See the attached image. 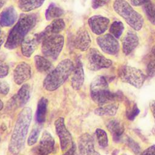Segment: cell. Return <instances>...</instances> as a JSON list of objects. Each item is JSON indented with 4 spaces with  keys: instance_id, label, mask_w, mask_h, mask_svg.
<instances>
[{
    "instance_id": "d6a6232c",
    "label": "cell",
    "mask_w": 155,
    "mask_h": 155,
    "mask_svg": "<svg viewBox=\"0 0 155 155\" xmlns=\"http://www.w3.org/2000/svg\"><path fill=\"white\" fill-rule=\"evenodd\" d=\"M147 74L150 78L155 75V59L151 60L147 67Z\"/></svg>"
},
{
    "instance_id": "4fadbf2b",
    "label": "cell",
    "mask_w": 155,
    "mask_h": 155,
    "mask_svg": "<svg viewBox=\"0 0 155 155\" xmlns=\"http://www.w3.org/2000/svg\"><path fill=\"white\" fill-rule=\"evenodd\" d=\"M88 23L93 33L99 35L107 30L110 20L108 18L101 15H94L88 19Z\"/></svg>"
},
{
    "instance_id": "b9f144b4",
    "label": "cell",
    "mask_w": 155,
    "mask_h": 155,
    "mask_svg": "<svg viewBox=\"0 0 155 155\" xmlns=\"http://www.w3.org/2000/svg\"><path fill=\"white\" fill-rule=\"evenodd\" d=\"M89 155H101L98 152H97V151H94V152H93V153H91V154H90Z\"/></svg>"
},
{
    "instance_id": "bcb514c9",
    "label": "cell",
    "mask_w": 155,
    "mask_h": 155,
    "mask_svg": "<svg viewBox=\"0 0 155 155\" xmlns=\"http://www.w3.org/2000/svg\"><path fill=\"white\" fill-rule=\"evenodd\" d=\"M0 140H1V139H0Z\"/></svg>"
},
{
    "instance_id": "e0dca14e",
    "label": "cell",
    "mask_w": 155,
    "mask_h": 155,
    "mask_svg": "<svg viewBox=\"0 0 155 155\" xmlns=\"http://www.w3.org/2000/svg\"><path fill=\"white\" fill-rule=\"evenodd\" d=\"M91 42V38L87 30L84 28L79 29L76 33L74 40V45L75 48L82 51H86L89 48Z\"/></svg>"
},
{
    "instance_id": "d4e9b609",
    "label": "cell",
    "mask_w": 155,
    "mask_h": 155,
    "mask_svg": "<svg viewBox=\"0 0 155 155\" xmlns=\"http://www.w3.org/2000/svg\"><path fill=\"white\" fill-rule=\"evenodd\" d=\"M35 64L37 70L41 73L50 72L52 68V64L51 62L46 58L36 55L34 57Z\"/></svg>"
},
{
    "instance_id": "3957f363",
    "label": "cell",
    "mask_w": 155,
    "mask_h": 155,
    "mask_svg": "<svg viewBox=\"0 0 155 155\" xmlns=\"http://www.w3.org/2000/svg\"><path fill=\"white\" fill-rule=\"evenodd\" d=\"M73 68L74 64L70 59L61 61L44 79V88L49 91H53L59 88L71 74Z\"/></svg>"
},
{
    "instance_id": "83f0119b",
    "label": "cell",
    "mask_w": 155,
    "mask_h": 155,
    "mask_svg": "<svg viewBox=\"0 0 155 155\" xmlns=\"http://www.w3.org/2000/svg\"><path fill=\"white\" fill-rule=\"evenodd\" d=\"M144 12L147 17L148 21L155 25V6L150 1V0L146 2L143 5Z\"/></svg>"
},
{
    "instance_id": "836d02e7",
    "label": "cell",
    "mask_w": 155,
    "mask_h": 155,
    "mask_svg": "<svg viewBox=\"0 0 155 155\" xmlns=\"http://www.w3.org/2000/svg\"><path fill=\"white\" fill-rule=\"evenodd\" d=\"M9 71L8 65L4 61L0 60V78H4L7 76Z\"/></svg>"
},
{
    "instance_id": "52a82bcc",
    "label": "cell",
    "mask_w": 155,
    "mask_h": 155,
    "mask_svg": "<svg viewBox=\"0 0 155 155\" xmlns=\"http://www.w3.org/2000/svg\"><path fill=\"white\" fill-rule=\"evenodd\" d=\"M118 75L122 82L137 88L143 85L145 80V76L140 70L128 65L121 67L118 71Z\"/></svg>"
},
{
    "instance_id": "2e32d148",
    "label": "cell",
    "mask_w": 155,
    "mask_h": 155,
    "mask_svg": "<svg viewBox=\"0 0 155 155\" xmlns=\"http://www.w3.org/2000/svg\"><path fill=\"white\" fill-rule=\"evenodd\" d=\"M84 82V71L81 59H78L76 65H74L71 77V85L75 90H79Z\"/></svg>"
},
{
    "instance_id": "60d3db41",
    "label": "cell",
    "mask_w": 155,
    "mask_h": 155,
    "mask_svg": "<svg viewBox=\"0 0 155 155\" xmlns=\"http://www.w3.org/2000/svg\"><path fill=\"white\" fill-rule=\"evenodd\" d=\"M3 107H4V104L2 101L0 99V111L3 108Z\"/></svg>"
},
{
    "instance_id": "7c38bea8",
    "label": "cell",
    "mask_w": 155,
    "mask_h": 155,
    "mask_svg": "<svg viewBox=\"0 0 155 155\" xmlns=\"http://www.w3.org/2000/svg\"><path fill=\"white\" fill-rule=\"evenodd\" d=\"M38 155H48L54 150V140L47 131H44L38 145L36 147Z\"/></svg>"
},
{
    "instance_id": "8fae6325",
    "label": "cell",
    "mask_w": 155,
    "mask_h": 155,
    "mask_svg": "<svg viewBox=\"0 0 155 155\" xmlns=\"http://www.w3.org/2000/svg\"><path fill=\"white\" fill-rule=\"evenodd\" d=\"M65 24L62 19H54L42 32L35 35L39 43L42 42L47 37L60 33L65 28Z\"/></svg>"
},
{
    "instance_id": "30bf717a",
    "label": "cell",
    "mask_w": 155,
    "mask_h": 155,
    "mask_svg": "<svg viewBox=\"0 0 155 155\" xmlns=\"http://www.w3.org/2000/svg\"><path fill=\"white\" fill-rule=\"evenodd\" d=\"M97 43L101 50L108 54H116L119 50V44L112 35L105 34L98 37Z\"/></svg>"
},
{
    "instance_id": "277c9868",
    "label": "cell",
    "mask_w": 155,
    "mask_h": 155,
    "mask_svg": "<svg viewBox=\"0 0 155 155\" xmlns=\"http://www.w3.org/2000/svg\"><path fill=\"white\" fill-rule=\"evenodd\" d=\"M90 95L93 101L99 106L113 102L120 98L117 93H112L105 77L97 76L90 84Z\"/></svg>"
},
{
    "instance_id": "f6af8a7d",
    "label": "cell",
    "mask_w": 155,
    "mask_h": 155,
    "mask_svg": "<svg viewBox=\"0 0 155 155\" xmlns=\"http://www.w3.org/2000/svg\"><path fill=\"white\" fill-rule=\"evenodd\" d=\"M3 42H4V40L2 39H0V48H1V46H2V44H3Z\"/></svg>"
},
{
    "instance_id": "8d00e7d4",
    "label": "cell",
    "mask_w": 155,
    "mask_h": 155,
    "mask_svg": "<svg viewBox=\"0 0 155 155\" xmlns=\"http://www.w3.org/2000/svg\"><path fill=\"white\" fill-rule=\"evenodd\" d=\"M62 155H78L75 143H73L70 148H69L66 151H65V153Z\"/></svg>"
},
{
    "instance_id": "9c48e42d",
    "label": "cell",
    "mask_w": 155,
    "mask_h": 155,
    "mask_svg": "<svg viewBox=\"0 0 155 155\" xmlns=\"http://www.w3.org/2000/svg\"><path fill=\"white\" fill-rule=\"evenodd\" d=\"M55 130L58 136L61 150L66 151L73 144L71 134L66 128L64 117H60L54 121Z\"/></svg>"
},
{
    "instance_id": "4316f807",
    "label": "cell",
    "mask_w": 155,
    "mask_h": 155,
    "mask_svg": "<svg viewBox=\"0 0 155 155\" xmlns=\"http://www.w3.org/2000/svg\"><path fill=\"white\" fill-rule=\"evenodd\" d=\"M64 13L63 9L57 6L55 4L51 3L49 5L48 8L45 10V17L47 21L51 19H55Z\"/></svg>"
},
{
    "instance_id": "ee69618b",
    "label": "cell",
    "mask_w": 155,
    "mask_h": 155,
    "mask_svg": "<svg viewBox=\"0 0 155 155\" xmlns=\"http://www.w3.org/2000/svg\"><path fill=\"white\" fill-rule=\"evenodd\" d=\"M4 2L2 0H0V8L4 5Z\"/></svg>"
},
{
    "instance_id": "8992f818",
    "label": "cell",
    "mask_w": 155,
    "mask_h": 155,
    "mask_svg": "<svg viewBox=\"0 0 155 155\" xmlns=\"http://www.w3.org/2000/svg\"><path fill=\"white\" fill-rule=\"evenodd\" d=\"M64 42L63 36L56 34L51 35L42 42V52L45 57L56 60L61 53Z\"/></svg>"
},
{
    "instance_id": "ab89813d",
    "label": "cell",
    "mask_w": 155,
    "mask_h": 155,
    "mask_svg": "<svg viewBox=\"0 0 155 155\" xmlns=\"http://www.w3.org/2000/svg\"><path fill=\"white\" fill-rule=\"evenodd\" d=\"M150 108H151V112H152V114L154 116V117L155 118V100L151 104V105H150Z\"/></svg>"
},
{
    "instance_id": "603a6c76",
    "label": "cell",
    "mask_w": 155,
    "mask_h": 155,
    "mask_svg": "<svg viewBox=\"0 0 155 155\" xmlns=\"http://www.w3.org/2000/svg\"><path fill=\"white\" fill-rule=\"evenodd\" d=\"M47 105V99L42 97L38 102L37 109L36 111V120L37 123L42 124L45 122L46 118Z\"/></svg>"
},
{
    "instance_id": "f35d334b",
    "label": "cell",
    "mask_w": 155,
    "mask_h": 155,
    "mask_svg": "<svg viewBox=\"0 0 155 155\" xmlns=\"http://www.w3.org/2000/svg\"><path fill=\"white\" fill-rule=\"evenodd\" d=\"M149 0H129L130 4L134 6H139L143 5L146 2Z\"/></svg>"
},
{
    "instance_id": "ffe728a7",
    "label": "cell",
    "mask_w": 155,
    "mask_h": 155,
    "mask_svg": "<svg viewBox=\"0 0 155 155\" xmlns=\"http://www.w3.org/2000/svg\"><path fill=\"white\" fill-rule=\"evenodd\" d=\"M17 12L15 8L10 6L4 8L0 13V25L2 27H10L16 21Z\"/></svg>"
},
{
    "instance_id": "f1b7e54d",
    "label": "cell",
    "mask_w": 155,
    "mask_h": 155,
    "mask_svg": "<svg viewBox=\"0 0 155 155\" xmlns=\"http://www.w3.org/2000/svg\"><path fill=\"white\" fill-rule=\"evenodd\" d=\"M124 30V25L121 21H114L110 27V32L116 38H119L122 34Z\"/></svg>"
},
{
    "instance_id": "d6986e66",
    "label": "cell",
    "mask_w": 155,
    "mask_h": 155,
    "mask_svg": "<svg viewBox=\"0 0 155 155\" xmlns=\"http://www.w3.org/2000/svg\"><path fill=\"white\" fill-rule=\"evenodd\" d=\"M78 148L81 155H89L95 151L93 137L88 133H84L78 139Z\"/></svg>"
},
{
    "instance_id": "7dc6e473",
    "label": "cell",
    "mask_w": 155,
    "mask_h": 155,
    "mask_svg": "<svg viewBox=\"0 0 155 155\" xmlns=\"http://www.w3.org/2000/svg\"><path fill=\"white\" fill-rule=\"evenodd\" d=\"M123 155H124V154H123Z\"/></svg>"
},
{
    "instance_id": "74e56055",
    "label": "cell",
    "mask_w": 155,
    "mask_h": 155,
    "mask_svg": "<svg viewBox=\"0 0 155 155\" xmlns=\"http://www.w3.org/2000/svg\"><path fill=\"white\" fill-rule=\"evenodd\" d=\"M141 155H155V145L147 148Z\"/></svg>"
},
{
    "instance_id": "6da1fadb",
    "label": "cell",
    "mask_w": 155,
    "mask_h": 155,
    "mask_svg": "<svg viewBox=\"0 0 155 155\" xmlns=\"http://www.w3.org/2000/svg\"><path fill=\"white\" fill-rule=\"evenodd\" d=\"M31 118L32 111L30 107L24 108L19 113L8 145V150L12 154H17L23 148Z\"/></svg>"
},
{
    "instance_id": "44dd1931",
    "label": "cell",
    "mask_w": 155,
    "mask_h": 155,
    "mask_svg": "<svg viewBox=\"0 0 155 155\" xmlns=\"http://www.w3.org/2000/svg\"><path fill=\"white\" fill-rule=\"evenodd\" d=\"M39 44L36 36H27L24 39L21 43V52L22 54L27 57L29 58L34 53Z\"/></svg>"
},
{
    "instance_id": "d590c367",
    "label": "cell",
    "mask_w": 155,
    "mask_h": 155,
    "mask_svg": "<svg viewBox=\"0 0 155 155\" xmlns=\"http://www.w3.org/2000/svg\"><path fill=\"white\" fill-rule=\"evenodd\" d=\"M10 90V86L5 81H0V94L5 95Z\"/></svg>"
},
{
    "instance_id": "7402d4cb",
    "label": "cell",
    "mask_w": 155,
    "mask_h": 155,
    "mask_svg": "<svg viewBox=\"0 0 155 155\" xmlns=\"http://www.w3.org/2000/svg\"><path fill=\"white\" fill-rule=\"evenodd\" d=\"M107 127L112 134L113 140L115 142L119 141L124 131V128L122 125L118 120L113 119L108 122Z\"/></svg>"
},
{
    "instance_id": "5b68a950",
    "label": "cell",
    "mask_w": 155,
    "mask_h": 155,
    "mask_svg": "<svg viewBox=\"0 0 155 155\" xmlns=\"http://www.w3.org/2000/svg\"><path fill=\"white\" fill-rule=\"evenodd\" d=\"M114 11L121 16L134 30H140L143 24V18L125 0H115L113 3Z\"/></svg>"
},
{
    "instance_id": "7a4b0ae2",
    "label": "cell",
    "mask_w": 155,
    "mask_h": 155,
    "mask_svg": "<svg viewBox=\"0 0 155 155\" xmlns=\"http://www.w3.org/2000/svg\"><path fill=\"white\" fill-rule=\"evenodd\" d=\"M37 16L34 13L21 14L17 23L9 32L4 44L5 48L13 50L21 45L27 34L35 26Z\"/></svg>"
},
{
    "instance_id": "ba28073f",
    "label": "cell",
    "mask_w": 155,
    "mask_h": 155,
    "mask_svg": "<svg viewBox=\"0 0 155 155\" xmlns=\"http://www.w3.org/2000/svg\"><path fill=\"white\" fill-rule=\"evenodd\" d=\"M87 65L90 70L97 71L107 68L112 65V61L105 58L96 48H90L87 54Z\"/></svg>"
},
{
    "instance_id": "f546056e",
    "label": "cell",
    "mask_w": 155,
    "mask_h": 155,
    "mask_svg": "<svg viewBox=\"0 0 155 155\" xmlns=\"http://www.w3.org/2000/svg\"><path fill=\"white\" fill-rule=\"evenodd\" d=\"M41 124L38 123L33 127L27 140V143L29 146L33 145L36 143L41 131Z\"/></svg>"
},
{
    "instance_id": "5bb4252c",
    "label": "cell",
    "mask_w": 155,
    "mask_h": 155,
    "mask_svg": "<svg viewBox=\"0 0 155 155\" xmlns=\"http://www.w3.org/2000/svg\"><path fill=\"white\" fill-rule=\"evenodd\" d=\"M31 68L25 62L18 64L13 71V79L18 85H21L31 78Z\"/></svg>"
},
{
    "instance_id": "1f68e13d",
    "label": "cell",
    "mask_w": 155,
    "mask_h": 155,
    "mask_svg": "<svg viewBox=\"0 0 155 155\" xmlns=\"http://www.w3.org/2000/svg\"><path fill=\"white\" fill-rule=\"evenodd\" d=\"M139 112H140V110H139L137 105L134 104L131 107V108L127 110V118L130 120H133L139 114Z\"/></svg>"
},
{
    "instance_id": "7bdbcfd3",
    "label": "cell",
    "mask_w": 155,
    "mask_h": 155,
    "mask_svg": "<svg viewBox=\"0 0 155 155\" xmlns=\"http://www.w3.org/2000/svg\"><path fill=\"white\" fill-rule=\"evenodd\" d=\"M151 51H152V53L153 54V55H154V57H155V45H154V47H153Z\"/></svg>"
},
{
    "instance_id": "ac0fdd59",
    "label": "cell",
    "mask_w": 155,
    "mask_h": 155,
    "mask_svg": "<svg viewBox=\"0 0 155 155\" xmlns=\"http://www.w3.org/2000/svg\"><path fill=\"white\" fill-rule=\"evenodd\" d=\"M139 38L136 33L128 31L122 40V50L125 55L130 54L138 45Z\"/></svg>"
},
{
    "instance_id": "cb8c5ba5",
    "label": "cell",
    "mask_w": 155,
    "mask_h": 155,
    "mask_svg": "<svg viewBox=\"0 0 155 155\" xmlns=\"http://www.w3.org/2000/svg\"><path fill=\"white\" fill-rule=\"evenodd\" d=\"M119 105L116 102L108 103L100 106L94 111L96 114L101 116H114L116 114Z\"/></svg>"
},
{
    "instance_id": "484cf974",
    "label": "cell",
    "mask_w": 155,
    "mask_h": 155,
    "mask_svg": "<svg viewBox=\"0 0 155 155\" xmlns=\"http://www.w3.org/2000/svg\"><path fill=\"white\" fill-rule=\"evenodd\" d=\"M45 0H19L18 7L23 12H28L40 7Z\"/></svg>"
},
{
    "instance_id": "4dcf8cb0",
    "label": "cell",
    "mask_w": 155,
    "mask_h": 155,
    "mask_svg": "<svg viewBox=\"0 0 155 155\" xmlns=\"http://www.w3.org/2000/svg\"><path fill=\"white\" fill-rule=\"evenodd\" d=\"M96 135L97 140V142L100 147L102 148H105L107 147L108 143V139L107 134L106 132L101 128H97L96 130Z\"/></svg>"
},
{
    "instance_id": "e575fe53",
    "label": "cell",
    "mask_w": 155,
    "mask_h": 155,
    "mask_svg": "<svg viewBox=\"0 0 155 155\" xmlns=\"http://www.w3.org/2000/svg\"><path fill=\"white\" fill-rule=\"evenodd\" d=\"M110 1V0H92L91 7L94 9H96L105 5Z\"/></svg>"
},
{
    "instance_id": "9a60e30c",
    "label": "cell",
    "mask_w": 155,
    "mask_h": 155,
    "mask_svg": "<svg viewBox=\"0 0 155 155\" xmlns=\"http://www.w3.org/2000/svg\"><path fill=\"white\" fill-rule=\"evenodd\" d=\"M30 97V87L28 84H24L19 88L18 93L11 99V104L17 108L25 105Z\"/></svg>"
}]
</instances>
